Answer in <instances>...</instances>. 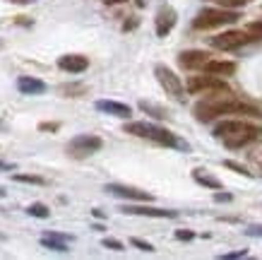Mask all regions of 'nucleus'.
Segmentation results:
<instances>
[{
	"label": "nucleus",
	"mask_w": 262,
	"mask_h": 260,
	"mask_svg": "<svg viewBox=\"0 0 262 260\" xmlns=\"http://www.w3.org/2000/svg\"><path fill=\"white\" fill-rule=\"evenodd\" d=\"M231 92H214V94H207L200 104H195V118L202 121V123H209V121L219 118V116H226V113H236V116H250V118H257L262 116L260 109H255L250 104H243L238 99H231Z\"/></svg>",
	"instance_id": "f257e3e1"
},
{
	"label": "nucleus",
	"mask_w": 262,
	"mask_h": 260,
	"mask_svg": "<svg viewBox=\"0 0 262 260\" xmlns=\"http://www.w3.org/2000/svg\"><path fill=\"white\" fill-rule=\"evenodd\" d=\"M214 137H219L231 150H238V147H246L250 142L262 140V128L250 126L246 121H222L214 128Z\"/></svg>",
	"instance_id": "f03ea898"
},
{
	"label": "nucleus",
	"mask_w": 262,
	"mask_h": 260,
	"mask_svg": "<svg viewBox=\"0 0 262 260\" xmlns=\"http://www.w3.org/2000/svg\"><path fill=\"white\" fill-rule=\"evenodd\" d=\"M125 133L130 135H137V137H147L151 142H159L164 147H176V150H183V152H190V145L181 137H176L171 130L161 126H154V123H144V121H133L125 126Z\"/></svg>",
	"instance_id": "7ed1b4c3"
},
{
	"label": "nucleus",
	"mask_w": 262,
	"mask_h": 260,
	"mask_svg": "<svg viewBox=\"0 0 262 260\" xmlns=\"http://www.w3.org/2000/svg\"><path fill=\"white\" fill-rule=\"evenodd\" d=\"M238 19V12L229 8H205L195 19H192V27L195 29H216V27H224V24H233Z\"/></svg>",
	"instance_id": "20e7f679"
},
{
	"label": "nucleus",
	"mask_w": 262,
	"mask_h": 260,
	"mask_svg": "<svg viewBox=\"0 0 262 260\" xmlns=\"http://www.w3.org/2000/svg\"><path fill=\"white\" fill-rule=\"evenodd\" d=\"M185 89H188V94H214V92H231V87L224 82V77H219V75H209V72L190 77V79H188V85H185Z\"/></svg>",
	"instance_id": "39448f33"
},
{
	"label": "nucleus",
	"mask_w": 262,
	"mask_h": 260,
	"mask_svg": "<svg viewBox=\"0 0 262 260\" xmlns=\"http://www.w3.org/2000/svg\"><path fill=\"white\" fill-rule=\"evenodd\" d=\"M154 75H157V79L161 82V87H164V92H166L168 96H173L176 102H183V99H185L181 77H178L171 68H166V65H157V68H154Z\"/></svg>",
	"instance_id": "423d86ee"
},
{
	"label": "nucleus",
	"mask_w": 262,
	"mask_h": 260,
	"mask_svg": "<svg viewBox=\"0 0 262 260\" xmlns=\"http://www.w3.org/2000/svg\"><path fill=\"white\" fill-rule=\"evenodd\" d=\"M103 147L101 137H96V135H77V137H72L70 145H68V152H70L72 157H89V154H94Z\"/></svg>",
	"instance_id": "0eeeda50"
},
{
	"label": "nucleus",
	"mask_w": 262,
	"mask_h": 260,
	"mask_svg": "<svg viewBox=\"0 0 262 260\" xmlns=\"http://www.w3.org/2000/svg\"><path fill=\"white\" fill-rule=\"evenodd\" d=\"M262 39V36H250L246 32H222L219 36H212V46L222 48V51H236V48L246 46L248 41Z\"/></svg>",
	"instance_id": "6e6552de"
},
{
	"label": "nucleus",
	"mask_w": 262,
	"mask_h": 260,
	"mask_svg": "<svg viewBox=\"0 0 262 260\" xmlns=\"http://www.w3.org/2000/svg\"><path fill=\"white\" fill-rule=\"evenodd\" d=\"M106 190H108L111 195L125 197V200H137V203H149V200H151V193H144V190L130 188V186H118V183H111V186H106Z\"/></svg>",
	"instance_id": "1a4fd4ad"
},
{
	"label": "nucleus",
	"mask_w": 262,
	"mask_h": 260,
	"mask_svg": "<svg viewBox=\"0 0 262 260\" xmlns=\"http://www.w3.org/2000/svg\"><path fill=\"white\" fill-rule=\"evenodd\" d=\"M58 68L65 72H84L89 68V61L84 55H77V53H68V55H60L58 58Z\"/></svg>",
	"instance_id": "9d476101"
},
{
	"label": "nucleus",
	"mask_w": 262,
	"mask_h": 260,
	"mask_svg": "<svg viewBox=\"0 0 262 260\" xmlns=\"http://www.w3.org/2000/svg\"><path fill=\"white\" fill-rule=\"evenodd\" d=\"M96 111L108 113V116H116V118H130V116H133V109H130L127 104L111 102V99H101V102H96Z\"/></svg>",
	"instance_id": "9b49d317"
},
{
	"label": "nucleus",
	"mask_w": 262,
	"mask_h": 260,
	"mask_svg": "<svg viewBox=\"0 0 262 260\" xmlns=\"http://www.w3.org/2000/svg\"><path fill=\"white\" fill-rule=\"evenodd\" d=\"M209 61V53H205V51H185V53L178 55V63L183 65V68H188V70H202V65Z\"/></svg>",
	"instance_id": "f8f14e48"
},
{
	"label": "nucleus",
	"mask_w": 262,
	"mask_h": 260,
	"mask_svg": "<svg viewBox=\"0 0 262 260\" xmlns=\"http://www.w3.org/2000/svg\"><path fill=\"white\" fill-rule=\"evenodd\" d=\"M202 70L209 72V75H219V77H229V75H233L236 72V63H231V61H207L205 65H202Z\"/></svg>",
	"instance_id": "ddd939ff"
},
{
	"label": "nucleus",
	"mask_w": 262,
	"mask_h": 260,
	"mask_svg": "<svg viewBox=\"0 0 262 260\" xmlns=\"http://www.w3.org/2000/svg\"><path fill=\"white\" fill-rule=\"evenodd\" d=\"M70 244V236H63V234H43L41 236V246L48 248V251H58V253H68Z\"/></svg>",
	"instance_id": "4468645a"
},
{
	"label": "nucleus",
	"mask_w": 262,
	"mask_h": 260,
	"mask_svg": "<svg viewBox=\"0 0 262 260\" xmlns=\"http://www.w3.org/2000/svg\"><path fill=\"white\" fill-rule=\"evenodd\" d=\"M127 214H144V217H176V210H159V207H144V205H127L123 207Z\"/></svg>",
	"instance_id": "2eb2a0df"
},
{
	"label": "nucleus",
	"mask_w": 262,
	"mask_h": 260,
	"mask_svg": "<svg viewBox=\"0 0 262 260\" xmlns=\"http://www.w3.org/2000/svg\"><path fill=\"white\" fill-rule=\"evenodd\" d=\"M17 89L22 92V94H32V96H36V94H43L46 92V85L41 82V79H36V77H19L17 79Z\"/></svg>",
	"instance_id": "dca6fc26"
},
{
	"label": "nucleus",
	"mask_w": 262,
	"mask_h": 260,
	"mask_svg": "<svg viewBox=\"0 0 262 260\" xmlns=\"http://www.w3.org/2000/svg\"><path fill=\"white\" fill-rule=\"evenodd\" d=\"M176 24V12L171 8H164L159 10V15H157V34L159 36H166L171 29H173Z\"/></svg>",
	"instance_id": "f3484780"
},
{
	"label": "nucleus",
	"mask_w": 262,
	"mask_h": 260,
	"mask_svg": "<svg viewBox=\"0 0 262 260\" xmlns=\"http://www.w3.org/2000/svg\"><path fill=\"white\" fill-rule=\"evenodd\" d=\"M192 178H195L200 186H207V188H212V190H222V181L214 178V176H209L205 169H195V171H192Z\"/></svg>",
	"instance_id": "a211bd4d"
},
{
	"label": "nucleus",
	"mask_w": 262,
	"mask_h": 260,
	"mask_svg": "<svg viewBox=\"0 0 262 260\" xmlns=\"http://www.w3.org/2000/svg\"><path fill=\"white\" fill-rule=\"evenodd\" d=\"M12 178L19 181V183H34V186H43V183H46L41 176H27V173H15Z\"/></svg>",
	"instance_id": "6ab92c4d"
},
{
	"label": "nucleus",
	"mask_w": 262,
	"mask_h": 260,
	"mask_svg": "<svg viewBox=\"0 0 262 260\" xmlns=\"http://www.w3.org/2000/svg\"><path fill=\"white\" fill-rule=\"evenodd\" d=\"M27 212L32 214V217H39V219H46L48 214H51V212H48V207H46V205H41V203H34V205L29 207Z\"/></svg>",
	"instance_id": "aec40b11"
},
{
	"label": "nucleus",
	"mask_w": 262,
	"mask_h": 260,
	"mask_svg": "<svg viewBox=\"0 0 262 260\" xmlns=\"http://www.w3.org/2000/svg\"><path fill=\"white\" fill-rule=\"evenodd\" d=\"M224 166H226V169H233L236 173H243V176H248V178H253V173L248 171L243 164H238V162H231V159H226V162H224Z\"/></svg>",
	"instance_id": "412c9836"
},
{
	"label": "nucleus",
	"mask_w": 262,
	"mask_h": 260,
	"mask_svg": "<svg viewBox=\"0 0 262 260\" xmlns=\"http://www.w3.org/2000/svg\"><path fill=\"white\" fill-rule=\"evenodd\" d=\"M130 244L135 246V248H140V251H144V253H154V246H151L149 241H142V238H130Z\"/></svg>",
	"instance_id": "4be33fe9"
},
{
	"label": "nucleus",
	"mask_w": 262,
	"mask_h": 260,
	"mask_svg": "<svg viewBox=\"0 0 262 260\" xmlns=\"http://www.w3.org/2000/svg\"><path fill=\"white\" fill-rule=\"evenodd\" d=\"M140 106H142L144 111H151V116H157V118H164V116H166V111H161L159 106H151V104H147V102H142Z\"/></svg>",
	"instance_id": "5701e85b"
},
{
	"label": "nucleus",
	"mask_w": 262,
	"mask_h": 260,
	"mask_svg": "<svg viewBox=\"0 0 262 260\" xmlns=\"http://www.w3.org/2000/svg\"><path fill=\"white\" fill-rule=\"evenodd\" d=\"M103 246L111 248V251H123V244H120L118 238H103Z\"/></svg>",
	"instance_id": "b1692460"
},
{
	"label": "nucleus",
	"mask_w": 262,
	"mask_h": 260,
	"mask_svg": "<svg viewBox=\"0 0 262 260\" xmlns=\"http://www.w3.org/2000/svg\"><path fill=\"white\" fill-rule=\"evenodd\" d=\"M219 3H222V8L233 10V8H238V5H246L248 0H219Z\"/></svg>",
	"instance_id": "393cba45"
},
{
	"label": "nucleus",
	"mask_w": 262,
	"mask_h": 260,
	"mask_svg": "<svg viewBox=\"0 0 262 260\" xmlns=\"http://www.w3.org/2000/svg\"><path fill=\"white\" fill-rule=\"evenodd\" d=\"M248 251H233V253H224L222 260H233V258H246Z\"/></svg>",
	"instance_id": "a878e982"
},
{
	"label": "nucleus",
	"mask_w": 262,
	"mask_h": 260,
	"mask_svg": "<svg viewBox=\"0 0 262 260\" xmlns=\"http://www.w3.org/2000/svg\"><path fill=\"white\" fill-rule=\"evenodd\" d=\"M246 234L248 236H262V227H250L246 229Z\"/></svg>",
	"instance_id": "bb28decb"
},
{
	"label": "nucleus",
	"mask_w": 262,
	"mask_h": 260,
	"mask_svg": "<svg viewBox=\"0 0 262 260\" xmlns=\"http://www.w3.org/2000/svg\"><path fill=\"white\" fill-rule=\"evenodd\" d=\"M214 200H216V203H229L231 195H229V193H214Z\"/></svg>",
	"instance_id": "cd10ccee"
},
{
	"label": "nucleus",
	"mask_w": 262,
	"mask_h": 260,
	"mask_svg": "<svg viewBox=\"0 0 262 260\" xmlns=\"http://www.w3.org/2000/svg\"><path fill=\"white\" fill-rule=\"evenodd\" d=\"M176 238H181V241H190L192 234L190 231H176Z\"/></svg>",
	"instance_id": "c85d7f7f"
},
{
	"label": "nucleus",
	"mask_w": 262,
	"mask_h": 260,
	"mask_svg": "<svg viewBox=\"0 0 262 260\" xmlns=\"http://www.w3.org/2000/svg\"><path fill=\"white\" fill-rule=\"evenodd\" d=\"M41 130H58V123H41Z\"/></svg>",
	"instance_id": "c756f323"
},
{
	"label": "nucleus",
	"mask_w": 262,
	"mask_h": 260,
	"mask_svg": "<svg viewBox=\"0 0 262 260\" xmlns=\"http://www.w3.org/2000/svg\"><path fill=\"white\" fill-rule=\"evenodd\" d=\"M10 3H17V5H29V3H36V0H10Z\"/></svg>",
	"instance_id": "7c9ffc66"
},
{
	"label": "nucleus",
	"mask_w": 262,
	"mask_h": 260,
	"mask_svg": "<svg viewBox=\"0 0 262 260\" xmlns=\"http://www.w3.org/2000/svg\"><path fill=\"white\" fill-rule=\"evenodd\" d=\"M106 5H116V3H125V0H103Z\"/></svg>",
	"instance_id": "2f4dec72"
},
{
	"label": "nucleus",
	"mask_w": 262,
	"mask_h": 260,
	"mask_svg": "<svg viewBox=\"0 0 262 260\" xmlns=\"http://www.w3.org/2000/svg\"><path fill=\"white\" fill-rule=\"evenodd\" d=\"M0 169H10V164H5V162H0Z\"/></svg>",
	"instance_id": "473e14b6"
}]
</instances>
